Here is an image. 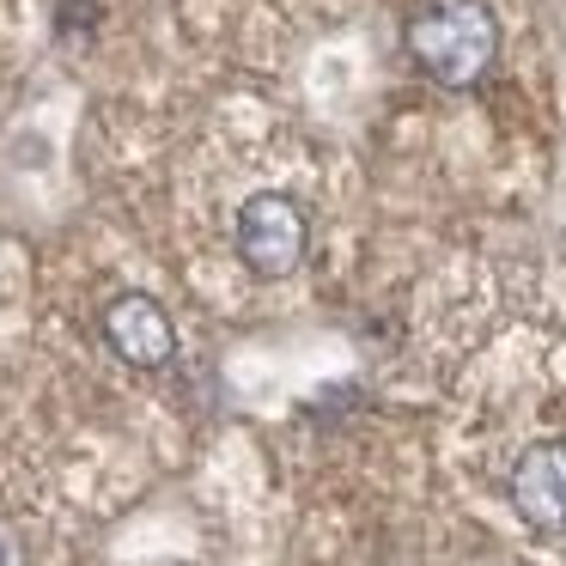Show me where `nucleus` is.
<instances>
[{"label":"nucleus","instance_id":"obj_1","mask_svg":"<svg viewBox=\"0 0 566 566\" xmlns=\"http://www.w3.org/2000/svg\"><path fill=\"white\" fill-rule=\"evenodd\" d=\"M220 208H226V250H232V262L250 281L274 286L305 269L311 244H317V208H323L305 177H293V171L250 177Z\"/></svg>","mask_w":566,"mask_h":566},{"label":"nucleus","instance_id":"obj_2","mask_svg":"<svg viewBox=\"0 0 566 566\" xmlns=\"http://www.w3.org/2000/svg\"><path fill=\"white\" fill-rule=\"evenodd\" d=\"M408 55L439 92H469L500 55V19L488 0H432L408 25Z\"/></svg>","mask_w":566,"mask_h":566},{"label":"nucleus","instance_id":"obj_3","mask_svg":"<svg viewBox=\"0 0 566 566\" xmlns=\"http://www.w3.org/2000/svg\"><path fill=\"white\" fill-rule=\"evenodd\" d=\"M505 505L542 542H566V439H530L505 463Z\"/></svg>","mask_w":566,"mask_h":566},{"label":"nucleus","instance_id":"obj_4","mask_svg":"<svg viewBox=\"0 0 566 566\" xmlns=\"http://www.w3.org/2000/svg\"><path fill=\"white\" fill-rule=\"evenodd\" d=\"M104 342H111V354L135 371H159V366H171V354H177V329H171V317H165V305L153 293H116L111 305H104Z\"/></svg>","mask_w":566,"mask_h":566}]
</instances>
